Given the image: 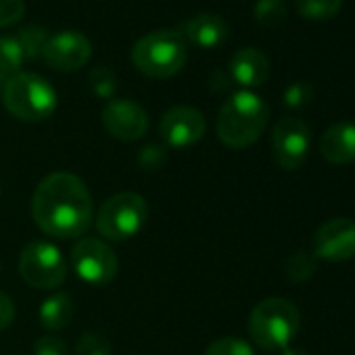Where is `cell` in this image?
Instances as JSON below:
<instances>
[{
    "mask_svg": "<svg viewBox=\"0 0 355 355\" xmlns=\"http://www.w3.org/2000/svg\"><path fill=\"white\" fill-rule=\"evenodd\" d=\"M311 98H313V88H311V84H305V82L291 84L282 94V103L288 109H301V107L309 105Z\"/></svg>",
    "mask_w": 355,
    "mask_h": 355,
    "instance_id": "obj_26",
    "label": "cell"
},
{
    "mask_svg": "<svg viewBox=\"0 0 355 355\" xmlns=\"http://www.w3.org/2000/svg\"><path fill=\"white\" fill-rule=\"evenodd\" d=\"M230 78L245 88H257L270 78V61L257 49H241L230 61Z\"/></svg>",
    "mask_w": 355,
    "mask_h": 355,
    "instance_id": "obj_16",
    "label": "cell"
},
{
    "mask_svg": "<svg viewBox=\"0 0 355 355\" xmlns=\"http://www.w3.org/2000/svg\"><path fill=\"white\" fill-rule=\"evenodd\" d=\"M101 119H103L105 130L113 138L123 140V142L140 140L148 130L146 111L138 103L128 101V98H117V101L107 103V107L101 113Z\"/></svg>",
    "mask_w": 355,
    "mask_h": 355,
    "instance_id": "obj_13",
    "label": "cell"
},
{
    "mask_svg": "<svg viewBox=\"0 0 355 355\" xmlns=\"http://www.w3.org/2000/svg\"><path fill=\"white\" fill-rule=\"evenodd\" d=\"M88 84L98 98H111L117 90V76L109 67H94L88 73Z\"/></svg>",
    "mask_w": 355,
    "mask_h": 355,
    "instance_id": "obj_23",
    "label": "cell"
},
{
    "mask_svg": "<svg viewBox=\"0 0 355 355\" xmlns=\"http://www.w3.org/2000/svg\"><path fill=\"white\" fill-rule=\"evenodd\" d=\"M320 155L332 165H349L355 161V123L336 121L324 130L320 138Z\"/></svg>",
    "mask_w": 355,
    "mask_h": 355,
    "instance_id": "obj_15",
    "label": "cell"
},
{
    "mask_svg": "<svg viewBox=\"0 0 355 355\" xmlns=\"http://www.w3.org/2000/svg\"><path fill=\"white\" fill-rule=\"evenodd\" d=\"M24 61H26V55L15 36L0 38V73L9 80L11 76L19 73V67L24 65Z\"/></svg>",
    "mask_w": 355,
    "mask_h": 355,
    "instance_id": "obj_20",
    "label": "cell"
},
{
    "mask_svg": "<svg viewBox=\"0 0 355 355\" xmlns=\"http://www.w3.org/2000/svg\"><path fill=\"white\" fill-rule=\"evenodd\" d=\"M286 11H288L286 0H257L253 15H255L257 24H261L266 28H274L286 17Z\"/></svg>",
    "mask_w": 355,
    "mask_h": 355,
    "instance_id": "obj_22",
    "label": "cell"
},
{
    "mask_svg": "<svg viewBox=\"0 0 355 355\" xmlns=\"http://www.w3.org/2000/svg\"><path fill=\"white\" fill-rule=\"evenodd\" d=\"M343 0H295V9L303 19L324 21L340 13Z\"/></svg>",
    "mask_w": 355,
    "mask_h": 355,
    "instance_id": "obj_18",
    "label": "cell"
},
{
    "mask_svg": "<svg viewBox=\"0 0 355 355\" xmlns=\"http://www.w3.org/2000/svg\"><path fill=\"white\" fill-rule=\"evenodd\" d=\"M21 278L40 291H53L67 278V261L59 247L46 241L30 243L19 257Z\"/></svg>",
    "mask_w": 355,
    "mask_h": 355,
    "instance_id": "obj_7",
    "label": "cell"
},
{
    "mask_svg": "<svg viewBox=\"0 0 355 355\" xmlns=\"http://www.w3.org/2000/svg\"><path fill=\"white\" fill-rule=\"evenodd\" d=\"M90 57H92L90 40L73 30L51 36L42 53L46 65L57 71H78L90 61Z\"/></svg>",
    "mask_w": 355,
    "mask_h": 355,
    "instance_id": "obj_12",
    "label": "cell"
},
{
    "mask_svg": "<svg viewBox=\"0 0 355 355\" xmlns=\"http://www.w3.org/2000/svg\"><path fill=\"white\" fill-rule=\"evenodd\" d=\"M187 40L175 30H159L142 36L132 49V63L148 78L165 80L187 65Z\"/></svg>",
    "mask_w": 355,
    "mask_h": 355,
    "instance_id": "obj_4",
    "label": "cell"
},
{
    "mask_svg": "<svg viewBox=\"0 0 355 355\" xmlns=\"http://www.w3.org/2000/svg\"><path fill=\"white\" fill-rule=\"evenodd\" d=\"M187 42L201 49H218L228 38V24L216 13H199L175 30Z\"/></svg>",
    "mask_w": 355,
    "mask_h": 355,
    "instance_id": "obj_14",
    "label": "cell"
},
{
    "mask_svg": "<svg viewBox=\"0 0 355 355\" xmlns=\"http://www.w3.org/2000/svg\"><path fill=\"white\" fill-rule=\"evenodd\" d=\"M318 270L315 257L309 251H295L284 261V274L291 282H307Z\"/></svg>",
    "mask_w": 355,
    "mask_h": 355,
    "instance_id": "obj_19",
    "label": "cell"
},
{
    "mask_svg": "<svg viewBox=\"0 0 355 355\" xmlns=\"http://www.w3.org/2000/svg\"><path fill=\"white\" fill-rule=\"evenodd\" d=\"M148 220V205L138 193H117L109 197L96 216V230L109 241L136 236Z\"/></svg>",
    "mask_w": 355,
    "mask_h": 355,
    "instance_id": "obj_6",
    "label": "cell"
},
{
    "mask_svg": "<svg viewBox=\"0 0 355 355\" xmlns=\"http://www.w3.org/2000/svg\"><path fill=\"white\" fill-rule=\"evenodd\" d=\"M299 309L284 297H270L255 305L249 318V334L263 351H284L299 332Z\"/></svg>",
    "mask_w": 355,
    "mask_h": 355,
    "instance_id": "obj_3",
    "label": "cell"
},
{
    "mask_svg": "<svg viewBox=\"0 0 355 355\" xmlns=\"http://www.w3.org/2000/svg\"><path fill=\"white\" fill-rule=\"evenodd\" d=\"M71 266L76 270V274L92 284V286H105L109 284L119 270V261L115 251L98 241V239H80L73 249H71Z\"/></svg>",
    "mask_w": 355,
    "mask_h": 355,
    "instance_id": "obj_8",
    "label": "cell"
},
{
    "mask_svg": "<svg viewBox=\"0 0 355 355\" xmlns=\"http://www.w3.org/2000/svg\"><path fill=\"white\" fill-rule=\"evenodd\" d=\"M15 38H17L24 55H26V61H30V59L42 57L51 34L42 26H26L24 30H19V34Z\"/></svg>",
    "mask_w": 355,
    "mask_h": 355,
    "instance_id": "obj_21",
    "label": "cell"
},
{
    "mask_svg": "<svg viewBox=\"0 0 355 355\" xmlns=\"http://www.w3.org/2000/svg\"><path fill=\"white\" fill-rule=\"evenodd\" d=\"M34 353L36 355H69L65 343L59 336H53V334L40 336L36 340V345H34Z\"/></svg>",
    "mask_w": 355,
    "mask_h": 355,
    "instance_id": "obj_29",
    "label": "cell"
},
{
    "mask_svg": "<svg viewBox=\"0 0 355 355\" xmlns=\"http://www.w3.org/2000/svg\"><path fill=\"white\" fill-rule=\"evenodd\" d=\"M76 355H111V345L98 332H84L76 345Z\"/></svg>",
    "mask_w": 355,
    "mask_h": 355,
    "instance_id": "obj_25",
    "label": "cell"
},
{
    "mask_svg": "<svg viewBox=\"0 0 355 355\" xmlns=\"http://www.w3.org/2000/svg\"><path fill=\"white\" fill-rule=\"evenodd\" d=\"M15 320V303L9 295L0 291V332L9 328Z\"/></svg>",
    "mask_w": 355,
    "mask_h": 355,
    "instance_id": "obj_30",
    "label": "cell"
},
{
    "mask_svg": "<svg viewBox=\"0 0 355 355\" xmlns=\"http://www.w3.org/2000/svg\"><path fill=\"white\" fill-rule=\"evenodd\" d=\"M165 161H167V153H165V148H161V146H157V144L144 146V148L140 150V155H138V165H140L142 169H146V171H157V169H161V167L165 165Z\"/></svg>",
    "mask_w": 355,
    "mask_h": 355,
    "instance_id": "obj_27",
    "label": "cell"
},
{
    "mask_svg": "<svg viewBox=\"0 0 355 355\" xmlns=\"http://www.w3.org/2000/svg\"><path fill=\"white\" fill-rule=\"evenodd\" d=\"M282 355H307L303 349H293V347H286L284 351H282Z\"/></svg>",
    "mask_w": 355,
    "mask_h": 355,
    "instance_id": "obj_31",
    "label": "cell"
},
{
    "mask_svg": "<svg viewBox=\"0 0 355 355\" xmlns=\"http://www.w3.org/2000/svg\"><path fill=\"white\" fill-rule=\"evenodd\" d=\"M311 253L315 259L330 263L349 261L355 257V222L349 218L326 220L311 239Z\"/></svg>",
    "mask_w": 355,
    "mask_h": 355,
    "instance_id": "obj_10",
    "label": "cell"
},
{
    "mask_svg": "<svg viewBox=\"0 0 355 355\" xmlns=\"http://www.w3.org/2000/svg\"><path fill=\"white\" fill-rule=\"evenodd\" d=\"M5 82H7V78L0 73V92H3V86H5Z\"/></svg>",
    "mask_w": 355,
    "mask_h": 355,
    "instance_id": "obj_32",
    "label": "cell"
},
{
    "mask_svg": "<svg viewBox=\"0 0 355 355\" xmlns=\"http://www.w3.org/2000/svg\"><path fill=\"white\" fill-rule=\"evenodd\" d=\"M73 299L67 293H55L40 305V324L46 330H63L71 324Z\"/></svg>",
    "mask_w": 355,
    "mask_h": 355,
    "instance_id": "obj_17",
    "label": "cell"
},
{
    "mask_svg": "<svg viewBox=\"0 0 355 355\" xmlns=\"http://www.w3.org/2000/svg\"><path fill=\"white\" fill-rule=\"evenodd\" d=\"M205 355H255V353L247 340L234 338V336H224V338L214 340L207 347Z\"/></svg>",
    "mask_w": 355,
    "mask_h": 355,
    "instance_id": "obj_24",
    "label": "cell"
},
{
    "mask_svg": "<svg viewBox=\"0 0 355 355\" xmlns=\"http://www.w3.org/2000/svg\"><path fill=\"white\" fill-rule=\"evenodd\" d=\"M24 0H0V28H9L24 17Z\"/></svg>",
    "mask_w": 355,
    "mask_h": 355,
    "instance_id": "obj_28",
    "label": "cell"
},
{
    "mask_svg": "<svg viewBox=\"0 0 355 355\" xmlns=\"http://www.w3.org/2000/svg\"><path fill=\"white\" fill-rule=\"evenodd\" d=\"M270 121L268 103L251 90L234 92L218 113V138L230 148H247L259 140Z\"/></svg>",
    "mask_w": 355,
    "mask_h": 355,
    "instance_id": "obj_2",
    "label": "cell"
},
{
    "mask_svg": "<svg viewBox=\"0 0 355 355\" xmlns=\"http://www.w3.org/2000/svg\"><path fill=\"white\" fill-rule=\"evenodd\" d=\"M205 117L191 105H178L163 113L159 132L163 140L173 148H187L197 144L205 134Z\"/></svg>",
    "mask_w": 355,
    "mask_h": 355,
    "instance_id": "obj_11",
    "label": "cell"
},
{
    "mask_svg": "<svg viewBox=\"0 0 355 355\" xmlns=\"http://www.w3.org/2000/svg\"><path fill=\"white\" fill-rule=\"evenodd\" d=\"M311 146V130L299 117H282L272 130V155L278 167L299 169Z\"/></svg>",
    "mask_w": 355,
    "mask_h": 355,
    "instance_id": "obj_9",
    "label": "cell"
},
{
    "mask_svg": "<svg viewBox=\"0 0 355 355\" xmlns=\"http://www.w3.org/2000/svg\"><path fill=\"white\" fill-rule=\"evenodd\" d=\"M3 103L7 111L21 121H44L57 109L55 88L38 73L19 71L3 86Z\"/></svg>",
    "mask_w": 355,
    "mask_h": 355,
    "instance_id": "obj_5",
    "label": "cell"
},
{
    "mask_svg": "<svg viewBox=\"0 0 355 355\" xmlns=\"http://www.w3.org/2000/svg\"><path fill=\"white\" fill-rule=\"evenodd\" d=\"M32 218L49 236L78 239L92 224V197L78 175L55 171L34 191Z\"/></svg>",
    "mask_w": 355,
    "mask_h": 355,
    "instance_id": "obj_1",
    "label": "cell"
}]
</instances>
